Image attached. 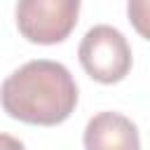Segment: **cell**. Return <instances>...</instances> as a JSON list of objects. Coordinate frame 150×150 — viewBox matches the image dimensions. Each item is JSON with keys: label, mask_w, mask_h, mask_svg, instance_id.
Instances as JSON below:
<instances>
[{"label": "cell", "mask_w": 150, "mask_h": 150, "mask_svg": "<svg viewBox=\"0 0 150 150\" xmlns=\"http://www.w3.org/2000/svg\"><path fill=\"white\" fill-rule=\"evenodd\" d=\"M80 16V0H19L16 28L35 45L63 42Z\"/></svg>", "instance_id": "obj_3"}, {"label": "cell", "mask_w": 150, "mask_h": 150, "mask_svg": "<svg viewBox=\"0 0 150 150\" xmlns=\"http://www.w3.org/2000/svg\"><path fill=\"white\" fill-rule=\"evenodd\" d=\"M2 110L26 124L54 127L66 122L77 105V84L70 70L49 59L16 68L0 87Z\"/></svg>", "instance_id": "obj_1"}, {"label": "cell", "mask_w": 150, "mask_h": 150, "mask_svg": "<svg viewBox=\"0 0 150 150\" xmlns=\"http://www.w3.org/2000/svg\"><path fill=\"white\" fill-rule=\"evenodd\" d=\"M0 150H26L23 143L9 134H0Z\"/></svg>", "instance_id": "obj_6"}, {"label": "cell", "mask_w": 150, "mask_h": 150, "mask_svg": "<svg viewBox=\"0 0 150 150\" xmlns=\"http://www.w3.org/2000/svg\"><path fill=\"white\" fill-rule=\"evenodd\" d=\"M77 56L84 73L101 84H115L131 70V47L127 38L108 23L94 26L84 33Z\"/></svg>", "instance_id": "obj_2"}, {"label": "cell", "mask_w": 150, "mask_h": 150, "mask_svg": "<svg viewBox=\"0 0 150 150\" xmlns=\"http://www.w3.org/2000/svg\"><path fill=\"white\" fill-rule=\"evenodd\" d=\"M129 19L141 35H148L145 19H148V0H129Z\"/></svg>", "instance_id": "obj_5"}, {"label": "cell", "mask_w": 150, "mask_h": 150, "mask_svg": "<svg viewBox=\"0 0 150 150\" xmlns=\"http://www.w3.org/2000/svg\"><path fill=\"white\" fill-rule=\"evenodd\" d=\"M84 150H141V136L129 117L105 110L87 122Z\"/></svg>", "instance_id": "obj_4"}]
</instances>
